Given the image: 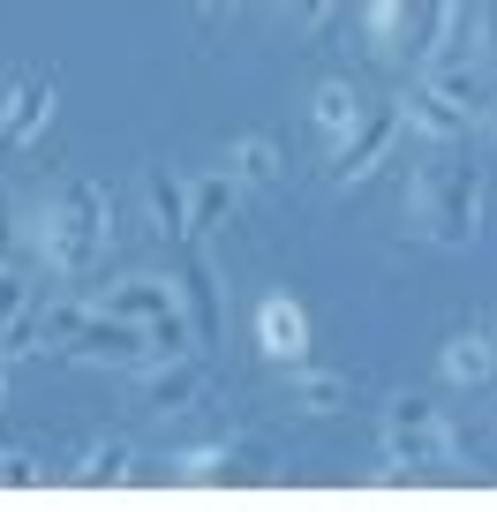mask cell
Returning a JSON list of instances; mask_svg holds the SVG:
<instances>
[{"mask_svg":"<svg viewBox=\"0 0 497 512\" xmlns=\"http://www.w3.org/2000/svg\"><path fill=\"white\" fill-rule=\"evenodd\" d=\"M0 482H8V490H38V482H46V460H38V452H0Z\"/></svg>","mask_w":497,"mask_h":512,"instance_id":"603a6c76","label":"cell"},{"mask_svg":"<svg viewBox=\"0 0 497 512\" xmlns=\"http://www.w3.org/2000/svg\"><path fill=\"white\" fill-rule=\"evenodd\" d=\"M0 384H8V362H0Z\"/></svg>","mask_w":497,"mask_h":512,"instance_id":"484cf974","label":"cell"},{"mask_svg":"<svg viewBox=\"0 0 497 512\" xmlns=\"http://www.w3.org/2000/svg\"><path fill=\"white\" fill-rule=\"evenodd\" d=\"M362 113V91H354L347 76H332V83H317V98H309V121H317V136H339V128Z\"/></svg>","mask_w":497,"mask_h":512,"instance_id":"ffe728a7","label":"cell"},{"mask_svg":"<svg viewBox=\"0 0 497 512\" xmlns=\"http://www.w3.org/2000/svg\"><path fill=\"white\" fill-rule=\"evenodd\" d=\"M129 467H136V445H129V437H91V445H83V460H76V475H83V482H129Z\"/></svg>","mask_w":497,"mask_h":512,"instance_id":"d6986e66","label":"cell"},{"mask_svg":"<svg viewBox=\"0 0 497 512\" xmlns=\"http://www.w3.org/2000/svg\"><path fill=\"white\" fill-rule=\"evenodd\" d=\"M257 354L279 362V369L309 362V317H302L294 294H264V302H257Z\"/></svg>","mask_w":497,"mask_h":512,"instance_id":"30bf717a","label":"cell"},{"mask_svg":"<svg viewBox=\"0 0 497 512\" xmlns=\"http://www.w3.org/2000/svg\"><path fill=\"white\" fill-rule=\"evenodd\" d=\"M234 204H241L234 166H211V174H196V181H189V241L219 234V226L234 219Z\"/></svg>","mask_w":497,"mask_h":512,"instance_id":"4fadbf2b","label":"cell"},{"mask_svg":"<svg viewBox=\"0 0 497 512\" xmlns=\"http://www.w3.org/2000/svg\"><path fill=\"white\" fill-rule=\"evenodd\" d=\"M234 460H241L234 445H196V452H174V460H166V482H219Z\"/></svg>","mask_w":497,"mask_h":512,"instance_id":"44dd1931","label":"cell"},{"mask_svg":"<svg viewBox=\"0 0 497 512\" xmlns=\"http://www.w3.org/2000/svg\"><path fill=\"white\" fill-rule=\"evenodd\" d=\"M204 392H211V369H204L196 347L144 354V362H136V407H144V415H189V407H204Z\"/></svg>","mask_w":497,"mask_h":512,"instance_id":"5b68a950","label":"cell"},{"mask_svg":"<svg viewBox=\"0 0 497 512\" xmlns=\"http://www.w3.org/2000/svg\"><path fill=\"white\" fill-rule=\"evenodd\" d=\"M83 294H31V324H38V354L46 347H61L68 332H76V317H83Z\"/></svg>","mask_w":497,"mask_h":512,"instance_id":"ac0fdd59","label":"cell"},{"mask_svg":"<svg viewBox=\"0 0 497 512\" xmlns=\"http://www.w3.org/2000/svg\"><path fill=\"white\" fill-rule=\"evenodd\" d=\"M294 407H302V415H339V407H347V377L294 362Z\"/></svg>","mask_w":497,"mask_h":512,"instance_id":"2e32d148","label":"cell"},{"mask_svg":"<svg viewBox=\"0 0 497 512\" xmlns=\"http://www.w3.org/2000/svg\"><path fill=\"white\" fill-rule=\"evenodd\" d=\"M392 113H400V128H415V136H430L437 151H452L467 136V121L445 106V98H430V91H400L392 98Z\"/></svg>","mask_w":497,"mask_h":512,"instance_id":"5bb4252c","label":"cell"},{"mask_svg":"<svg viewBox=\"0 0 497 512\" xmlns=\"http://www.w3.org/2000/svg\"><path fill=\"white\" fill-rule=\"evenodd\" d=\"M437 369H445V384H460V392H482V384H490V332H452L445 354H437Z\"/></svg>","mask_w":497,"mask_h":512,"instance_id":"9a60e30c","label":"cell"},{"mask_svg":"<svg viewBox=\"0 0 497 512\" xmlns=\"http://www.w3.org/2000/svg\"><path fill=\"white\" fill-rule=\"evenodd\" d=\"M219 8H234V0H204V16H219Z\"/></svg>","mask_w":497,"mask_h":512,"instance_id":"d4e9b609","label":"cell"},{"mask_svg":"<svg viewBox=\"0 0 497 512\" xmlns=\"http://www.w3.org/2000/svg\"><path fill=\"white\" fill-rule=\"evenodd\" d=\"M106 241H113V196L98 181H61L53 204L38 211V256H46V272L83 279Z\"/></svg>","mask_w":497,"mask_h":512,"instance_id":"7a4b0ae2","label":"cell"},{"mask_svg":"<svg viewBox=\"0 0 497 512\" xmlns=\"http://www.w3.org/2000/svg\"><path fill=\"white\" fill-rule=\"evenodd\" d=\"M53 106H61V83L53 76H16L8 98H0V151H31L46 136Z\"/></svg>","mask_w":497,"mask_h":512,"instance_id":"ba28073f","label":"cell"},{"mask_svg":"<svg viewBox=\"0 0 497 512\" xmlns=\"http://www.w3.org/2000/svg\"><path fill=\"white\" fill-rule=\"evenodd\" d=\"M407 219L437 241V249H467L482 241V219H490V174L482 166H460V159H422L407 174Z\"/></svg>","mask_w":497,"mask_h":512,"instance_id":"6da1fadb","label":"cell"},{"mask_svg":"<svg viewBox=\"0 0 497 512\" xmlns=\"http://www.w3.org/2000/svg\"><path fill=\"white\" fill-rule=\"evenodd\" d=\"M287 8H294V23H309V31H317V23L339 8V0H287Z\"/></svg>","mask_w":497,"mask_h":512,"instance_id":"cb8c5ba5","label":"cell"},{"mask_svg":"<svg viewBox=\"0 0 497 512\" xmlns=\"http://www.w3.org/2000/svg\"><path fill=\"white\" fill-rule=\"evenodd\" d=\"M98 309H113V317H129V324H144L151 354H181V347H196V339H189V317H181V287H174V279H159V272H129V279H113Z\"/></svg>","mask_w":497,"mask_h":512,"instance_id":"3957f363","label":"cell"},{"mask_svg":"<svg viewBox=\"0 0 497 512\" xmlns=\"http://www.w3.org/2000/svg\"><path fill=\"white\" fill-rule=\"evenodd\" d=\"M392 144H400V113H392V106H362L332 136V181H339V189H362V181L392 159Z\"/></svg>","mask_w":497,"mask_h":512,"instance_id":"52a82bcc","label":"cell"},{"mask_svg":"<svg viewBox=\"0 0 497 512\" xmlns=\"http://www.w3.org/2000/svg\"><path fill=\"white\" fill-rule=\"evenodd\" d=\"M31 294H38L31 264H0V324H8V317H23V309H31Z\"/></svg>","mask_w":497,"mask_h":512,"instance_id":"7402d4cb","label":"cell"},{"mask_svg":"<svg viewBox=\"0 0 497 512\" xmlns=\"http://www.w3.org/2000/svg\"><path fill=\"white\" fill-rule=\"evenodd\" d=\"M422 91H430V98H445V106L460 113L467 128H482V121H490V61H460V53H445V61H430V68H422Z\"/></svg>","mask_w":497,"mask_h":512,"instance_id":"9c48e42d","label":"cell"},{"mask_svg":"<svg viewBox=\"0 0 497 512\" xmlns=\"http://www.w3.org/2000/svg\"><path fill=\"white\" fill-rule=\"evenodd\" d=\"M234 181H249V189H279L287 181V159H279L272 136H241L234 144Z\"/></svg>","mask_w":497,"mask_h":512,"instance_id":"e0dca14e","label":"cell"},{"mask_svg":"<svg viewBox=\"0 0 497 512\" xmlns=\"http://www.w3.org/2000/svg\"><path fill=\"white\" fill-rule=\"evenodd\" d=\"M385 460L392 467H452L460 460V437H452L445 407L422 400V392H400L385 407Z\"/></svg>","mask_w":497,"mask_h":512,"instance_id":"277c9868","label":"cell"},{"mask_svg":"<svg viewBox=\"0 0 497 512\" xmlns=\"http://www.w3.org/2000/svg\"><path fill=\"white\" fill-rule=\"evenodd\" d=\"M174 287H181V317H189L196 354H204V347H219V279H211V264H204V256H189Z\"/></svg>","mask_w":497,"mask_h":512,"instance_id":"8fae6325","label":"cell"},{"mask_svg":"<svg viewBox=\"0 0 497 512\" xmlns=\"http://www.w3.org/2000/svg\"><path fill=\"white\" fill-rule=\"evenodd\" d=\"M144 211L159 241H189V181L174 166H144Z\"/></svg>","mask_w":497,"mask_h":512,"instance_id":"7c38bea8","label":"cell"},{"mask_svg":"<svg viewBox=\"0 0 497 512\" xmlns=\"http://www.w3.org/2000/svg\"><path fill=\"white\" fill-rule=\"evenodd\" d=\"M61 354L68 362H83V369H136L151 354V339H144V324H129V317H113V309H83L76 317V332L61 339Z\"/></svg>","mask_w":497,"mask_h":512,"instance_id":"8992f818","label":"cell"}]
</instances>
